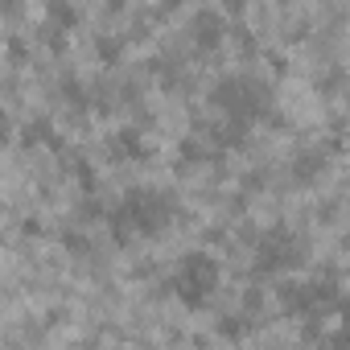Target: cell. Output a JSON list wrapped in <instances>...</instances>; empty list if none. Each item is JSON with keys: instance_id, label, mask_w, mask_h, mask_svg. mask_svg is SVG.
I'll return each mask as SVG.
<instances>
[{"instance_id": "obj_1", "label": "cell", "mask_w": 350, "mask_h": 350, "mask_svg": "<svg viewBox=\"0 0 350 350\" xmlns=\"http://www.w3.org/2000/svg\"><path fill=\"white\" fill-rule=\"evenodd\" d=\"M169 215H173V206H169L165 194H128L124 206L116 211V235H124V231H144V235L161 231Z\"/></svg>"}, {"instance_id": "obj_2", "label": "cell", "mask_w": 350, "mask_h": 350, "mask_svg": "<svg viewBox=\"0 0 350 350\" xmlns=\"http://www.w3.org/2000/svg\"><path fill=\"white\" fill-rule=\"evenodd\" d=\"M215 280H219L215 260H211V256H190V260L178 268V276H173V293H178L186 305H206Z\"/></svg>"}, {"instance_id": "obj_3", "label": "cell", "mask_w": 350, "mask_h": 350, "mask_svg": "<svg viewBox=\"0 0 350 350\" xmlns=\"http://www.w3.org/2000/svg\"><path fill=\"white\" fill-rule=\"evenodd\" d=\"M256 264H260L264 272H280V268H288V264H297V252H293V239H288V235H272V239L264 243V252L256 256Z\"/></svg>"}]
</instances>
